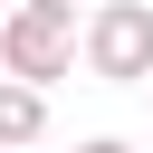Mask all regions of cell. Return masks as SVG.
Wrapping results in <instances>:
<instances>
[{
	"instance_id": "cell-5",
	"label": "cell",
	"mask_w": 153,
	"mask_h": 153,
	"mask_svg": "<svg viewBox=\"0 0 153 153\" xmlns=\"http://www.w3.org/2000/svg\"><path fill=\"white\" fill-rule=\"evenodd\" d=\"M76 153H134V143H115V134H96V143H76Z\"/></svg>"
},
{
	"instance_id": "cell-3",
	"label": "cell",
	"mask_w": 153,
	"mask_h": 153,
	"mask_svg": "<svg viewBox=\"0 0 153 153\" xmlns=\"http://www.w3.org/2000/svg\"><path fill=\"white\" fill-rule=\"evenodd\" d=\"M38 134H48V86L0 76V153H19V143H38Z\"/></svg>"
},
{
	"instance_id": "cell-6",
	"label": "cell",
	"mask_w": 153,
	"mask_h": 153,
	"mask_svg": "<svg viewBox=\"0 0 153 153\" xmlns=\"http://www.w3.org/2000/svg\"><path fill=\"white\" fill-rule=\"evenodd\" d=\"M143 86H153V76H143Z\"/></svg>"
},
{
	"instance_id": "cell-1",
	"label": "cell",
	"mask_w": 153,
	"mask_h": 153,
	"mask_svg": "<svg viewBox=\"0 0 153 153\" xmlns=\"http://www.w3.org/2000/svg\"><path fill=\"white\" fill-rule=\"evenodd\" d=\"M76 48H86V76L143 86V76H153V0H96Z\"/></svg>"
},
{
	"instance_id": "cell-4",
	"label": "cell",
	"mask_w": 153,
	"mask_h": 153,
	"mask_svg": "<svg viewBox=\"0 0 153 153\" xmlns=\"http://www.w3.org/2000/svg\"><path fill=\"white\" fill-rule=\"evenodd\" d=\"M29 10H48V19H67V29H76V0H29Z\"/></svg>"
},
{
	"instance_id": "cell-2",
	"label": "cell",
	"mask_w": 153,
	"mask_h": 153,
	"mask_svg": "<svg viewBox=\"0 0 153 153\" xmlns=\"http://www.w3.org/2000/svg\"><path fill=\"white\" fill-rule=\"evenodd\" d=\"M76 67V29L67 19H48V10H0V76H29V86H57Z\"/></svg>"
}]
</instances>
